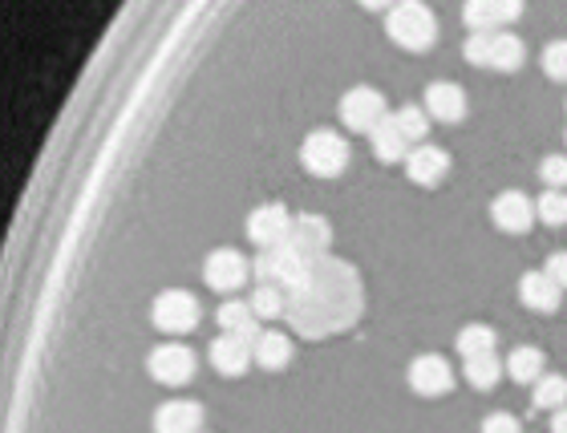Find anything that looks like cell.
I'll return each mask as SVG.
<instances>
[{
    "label": "cell",
    "instance_id": "27",
    "mask_svg": "<svg viewBox=\"0 0 567 433\" xmlns=\"http://www.w3.org/2000/svg\"><path fill=\"white\" fill-rule=\"evenodd\" d=\"M458 352L462 357H486V352H495V333L486 329V324H467L462 333H458Z\"/></svg>",
    "mask_w": 567,
    "mask_h": 433
},
{
    "label": "cell",
    "instance_id": "16",
    "mask_svg": "<svg viewBox=\"0 0 567 433\" xmlns=\"http://www.w3.org/2000/svg\"><path fill=\"white\" fill-rule=\"evenodd\" d=\"M425 114L438 122H462L467 117V94L454 82H434L425 89Z\"/></svg>",
    "mask_w": 567,
    "mask_h": 433
},
{
    "label": "cell",
    "instance_id": "21",
    "mask_svg": "<svg viewBox=\"0 0 567 433\" xmlns=\"http://www.w3.org/2000/svg\"><path fill=\"white\" fill-rule=\"evenodd\" d=\"M252 308L260 320H276L284 317V312H292V292L276 288V284H255Z\"/></svg>",
    "mask_w": 567,
    "mask_h": 433
},
{
    "label": "cell",
    "instance_id": "31",
    "mask_svg": "<svg viewBox=\"0 0 567 433\" xmlns=\"http://www.w3.org/2000/svg\"><path fill=\"white\" fill-rule=\"evenodd\" d=\"M491 45H495V33H470L462 53L470 65H491Z\"/></svg>",
    "mask_w": 567,
    "mask_h": 433
},
{
    "label": "cell",
    "instance_id": "11",
    "mask_svg": "<svg viewBox=\"0 0 567 433\" xmlns=\"http://www.w3.org/2000/svg\"><path fill=\"white\" fill-rule=\"evenodd\" d=\"M462 16H467L470 33H498L507 21L523 16V4L519 0H470Z\"/></svg>",
    "mask_w": 567,
    "mask_h": 433
},
{
    "label": "cell",
    "instance_id": "34",
    "mask_svg": "<svg viewBox=\"0 0 567 433\" xmlns=\"http://www.w3.org/2000/svg\"><path fill=\"white\" fill-rule=\"evenodd\" d=\"M552 433H567V405L552 413Z\"/></svg>",
    "mask_w": 567,
    "mask_h": 433
},
{
    "label": "cell",
    "instance_id": "10",
    "mask_svg": "<svg viewBox=\"0 0 567 433\" xmlns=\"http://www.w3.org/2000/svg\"><path fill=\"white\" fill-rule=\"evenodd\" d=\"M450 171V154L434 143H422L410 150V159H406V174H410L418 187H438L442 178Z\"/></svg>",
    "mask_w": 567,
    "mask_h": 433
},
{
    "label": "cell",
    "instance_id": "30",
    "mask_svg": "<svg viewBox=\"0 0 567 433\" xmlns=\"http://www.w3.org/2000/svg\"><path fill=\"white\" fill-rule=\"evenodd\" d=\"M539 61H543V73H547L552 82H567V41H552Z\"/></svg>",
    "mask_w": 567,
    "mask_h": 433
},
{
    "label": "cell",
    "instance_id": "17",
    "mask_svg": "<svg viewBox=\"0 0 567 433\" xmlns=\"http://www.w3.org/2000/svg\"><path fill=\"white\" fill-rule=\"evenodd\" d=\"M519 300H523L527 308H535V312H555L559 300H564V288H559L547 272H527L523 280H519Z\"/></svg>",
    "mask_w": 567,
    "mask_h": 433
},
{
    "label": "cell",
    "instance_id": "22",
    "mask_svg": "<svg viewBox=\"0 0 567 433\" xmlns=\"http://www.w3.org/2000/svg\"><path fill=\"white\" fill-rule=\"evenodd\" d=\"M523 58H527V49L515 33H495V45H491V70L515 73L523 65Z\"/></svg>",
    "mask_w": 567,
    "mask_h": 433
},
{
    "label": "cell",
    "instance_id": "1",
    "mask_svg": "<svg viewBox=\"0 0 567 433\" xmlns=\"http://www.w3.org/2000/svg\"><path fill=\"white\" fill-rule=\"evenodd\" d=\"M385 29H389V37L401 49H430V45L438 41V16H434V9L418 4V0H406V4L389 9Z\"/></svg>",
    "mask_w": 567,
    "mask_h": 433
},
{
    "label": "cell",
    "instance_id": "9",
    "mask_svg": "<svg viewBox=\"0 0 567 433\" xmlns=\"http://www.w3.org/2000/svg\"><path fill=\"white\" fill-rule=\"evenodd\" d=\"M535 215H539L535 202L527 199L523 190H498L495 202H491V219H495L507 235H523Z\"/></svg>",
    "mask_w": 567,
    "mask_h": 433
},
{
    "label": "cell",
    "instance_id": "12",
    "mask_svg": "<svg viewBox=\"0 0 567 433\" xmlns=\"http://www.w3.org/2000/svg\"><path fill=\"white\" fill-rule=\"evenodd\" d=\"M255 341H240V336H215L212 348H207V357H212V364L219 369L224 376H240L248 373L255 364V352H252Z\"/></svg>",
    "mask_w": 567,
    "mask_h": 433
},
{
    "label": "cell",
    "instance_id": "14",
    "mask_svg": "<svg viewBox=\"0 0 567 433\" xmlns=\"http://www.w3.org/2000/svg\"><path fill=\"white\" fill-rule=\"evenodd\" d=\"M203 425V405L198 401H162L155 409V433H198Z\"/></svg>",
    "mask_w": 567,
    "mask_h": 433
},
{
    "label": "cell",
    "instance_id": "7",
    "mask_svg": "<svg viewBox=\"0 0 567 433\" xmlns=\"http://www.w3.org/2000/svg\"><path fill=\"white\" fill-rule=\"evenodd\" d=\"M146 364L158 385H186L195 376V352L186 345H158Z\"/></svg>",
    "mask_w": 567,
    "mask_h": 433
},
{
    "label": "cell",
    "instance_id": "3",
    "mask_svg": "<svg viewBox=\"0 0 567 433\" xmlns=\"http://www.w3.org/2000/svg\"><path fill=\"white\" fill-rule=\"evenodd\" d=\"M300 162L316 178H337L349 166V143L337 131H312L300 146Z\"/></svg>",
    "mask_w": 567,
    "mask_h": 433
},
{
    "label": "cell",
    "instance_id": "15",
    "mask_svg": "<svg viewBox=\"0 0 567 433\" xmlns=\"http://www.w3.org/2000/svg\"><path fill=\"white\" fill-rule=\"evenodd\" d=\"M288 244L297 247L304 260H316V256H325L328 244H333L328 219H321V215H297V223H292V239H288Z\"/></svg>",
    "mask_w": 567,
    "mask_h": 433
},
{
    "label": "cell",
    "instance_id": "2",
    "mask_svg": "<svg viewBox=\"0 0 567 433\" xmlns=\"http://www.w3.org/2000/svg\"><path fill=\"white\" fill-rule=\"evenodd\" d=\"M309 272H312V260H304L292 244L268 247V251H260V260H255V275H260V284H276V288L292 292V296L304 288Z\"/></svg>",
    "mask_w": 567,
    "mask_h": 433
},
{
    "label": "cell",
    "instance_id": "23",
    "mask_svg": "<svg viewBox=\"0 0 567 433\" xmlns=\"http://www.w3.org/2000/svg\"><path fill=\"white\" fill-rule=\"evenodd\" d=\"M507 373L515 381H523V385H535L539 376H543V352L535 345H519L507 357Z\"/></svg>",
    "mask_w": 567,
    "mask_h": 433
},
{
    "label": "cell",
    "instance_id": "18",
    "mask_svg": "<svg viewBox=\"0 0 567 433\" xmlns=\"http://www.w3.org/2000/svg\"><path fill=\"white\" fill-rule=\"evenodd\" d=\"M219 329H224V336L255 341V336H260V317H255L252 300H227L224 308H219Z\"/></svg>",
    "mask_w": 567,
    "mask_h": 433
},
{
    "label": "cell",
    "instance_id": "13",
    "mask_svg": "<svg viewBox=\"0 0 567 433\" xmlns=\"http://www.w3.org/2000/svg\"><path fill=\"white\" fill-rule=\"evenodd\" d=\"M450 364L442 361V357H434V352H425V357H418V361L410 364V389L418 393V397H442V393L450 389Z\"/></svg>",
    "mask_w": 567,
    "mask_h": 433
},
{
    "label": "cell",
    "instance_id": "5",
    "mask_svg": "<svg viewBox=\"0 0 567 433\" xmlns=\"http://www.w3.org/2000/svg\"><path fill=\"white\" fill-rule=\"evenodd\" d=\"M389 110H385V98L377 94L373 86H353L345 98H340V122L349 126V131H365L373 134L382 126Z\"/></svg>",
    "mask_w": 567,
    "mask_h": 433
},
{
    "label": "cell",
    "instance_id": "26",
    "mask_svg": "<svg viewBox=\"0 0 567 433\" xmlns=\"http://www.w3.org/2000/svg\"><path fill=\"white\" fill-rule=\"evenodd\" d=\"M531 397H535L539 409H552V413H555V409H564V405H567V376H559V373L547 376V373H543L535 381V393H531Z\"/></svg>",
    "mask_w": 567,
    "mask_h": 433
},
{
    "label": "cell",
    "instance_id": "28",
    "mask_svg": "<svg viewBox=\"0 0 567 433\" xmlns=\"http://www.w3.org/2000/svg\"><path fill=\"white\" fill-rule=\"evenodd\" d=\"M535 211L547 227H564L567 223V190H543L535 202Z\"/></svg>",
    "mask_w": 567,
    "mask_h": 433
},
{
    "label": "cell",
    "instance_id": "32",
    "mask_svg": "<svg viewBox=\"0 0 567 433\" xmlns=\"http://www.w3.org/2000/svg\"><path fill=\"white\" fill-rule=\"evenodd\" d=\"M482 433H523V425H519V418L515 413H491V418L482 421Z\"/></svg>",
    "mask_w": 567,
    "mask_h": 433
},
{
    "label": "cell",
    "instance_id": "29",
    "mask_svg": "<svg viewBox=\"0 0 567 433\" xmlns=\"http://www.w3.org/2000/svg\"><path fill=\"white\" fill-rule=\"evenodd\" d=\"M539 178L547 183V190H567V154H547L539 162Z\"/></svg>",
    "mask_w": 567,
    "mask_h": 433
},
{
    "label": "cell",
    "instance_id": "6",
    "mask_svg": "<svg viewBox=\"0 0 567 433\" xmlns=\"http://www.w3.org/2000/svg\"><path fill=\"white\" fill-rule=\"evenodd\" d=\"M292 223L297 219L288 215V207H280V202H264V207H255L252 215H248V239H252L255 247H284L288 239H292Z\"/></svg>",
    "mask_w": 567,
    "mask_h": 433
},
{
    "label": "cell",
    "instance_id": "20",
    "mask_svg": "<svg viewBox=\"0 0 567 433\" xmlns=\"http://www.w3.org/2000/svg\"><path fill=\"white\" fill-rule=\"evenodd\" d=\"M252 352L260 369H272V373H276V369H284V364L292 361V341L284 333H276V329H264V333L255 336Z\"/></svg>",
    "mask_w": 567,
    "mask_h": 433
},
{
    "label": "cell",
    "instance_id": "24",
    "mask_svg": "<svg viewBox=\"0 0 567 433\" xmlns=\"http://www.w3.org/2000/svg\"><path fill=\"white\" fill-rule=\"evenodd\" d=\"M394 122H397V131L406 134V143L410 146H422L425 134H430V114H425L422 106H401L394 114Z\"/></svg>",
    "mask_w": 567,
    "mask_h": 433
},
{
    "label": "cell",
    "instance_id": "8",
    "mask_svg": "<svg viewBox=\"0 0 567 433\" xmlns=\"http://www.w3.org/2000/svg\"><path fill=\"white\" fill-rule=\"evenodd\" d=\"M203 280L215 292H236L248 280V260H243L236 247H215L212 256L203 260Z\"/></svg>",
    "mask_w": 567,
    "mask_h": 433
},
{
    "label": "cell",
    "instance_id": "19",
    "mask_svg": "<svg viewBox=\"0 0 567 433\" xmlns=\"http://www.w3.org/2000/svg\"><path fill=\"white\" fill-rule=\"evenodd\" d=\"M369 143H373V154H377L382 162H406V159H410V150H413V146L406 143V134L397 131L394 114L385 117L382 126L369 134Z\"/></svg>",
    "mask_w": 567,
    "mask_h": 433
},
{
    "label": "cell",
    "instance_id": "33",
    "mask_svg": "<svg viewBox=\"0 0 567 433\" xmlns=\"http://www.w3.org/2000/svg\"><path fill=\"white\" fill-rule=\"evenodd\" d=\"M543 272L552 275L559 288H567V251H555V256H547V268Z\"/></svg>",
    "mask_w": 567,
    "mask_h": 433
},
{
    "label": "cell",
    "instance_id": "4",
    "mask_svg": "<svg viewBox=\"0 0 567 433\" xmlns=\"http://www.w3.org/2000/svg\"><path fill=\"white\" fill-rule=\"evenodd\" d=\"M150 320H155V329H162V333L183 336L198 324V300L183 288H170L150 304Z\"/></svg>",
    "mask_w": 567,
    "mask_h": 433
},
{
    "label": "cell",
    "instance_id": "25",
    "mask_svg": "<svg viewBox=\"0 0 567 433\" xmlns=\"http://www.w3.org/2000/svg\"><path fill=\"white\" fill-rule=\"evenodd\" d=\"M498 376H503V361H498L495 352H486V357H470L467 361V381L474 389H495Z\"/></svg>",
    "mask_w": 567,
    "mask_h": 433
}]
</instances>
